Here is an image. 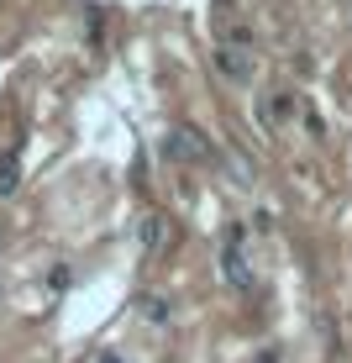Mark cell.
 <instances>
[{
	"label": "cell",
	"mask_w": 352,
	"mask_h": 363,
	"mask_svg": "<svg viewBox=\"0 0 352 363\" xmlns=\"http://www.w3.org/2000/svg\"><path fill=\"white\" fill-rule=\"evenodd\" d=\"M216 269H221V284H232V290H242V295L258 284L253 258H247V232H242V227H226L221 253H216Z\"/></svg>",
	"instance_id": "obj_2"
},
{
	"label": "cell",
	"mask_w": 352,
	"mask_h": 363,
	"mask_svg": "<svg viewBox=\"0 0 352 363\" xmlns=\"http://www.w3.org/2000/svg\"><path fill=\"white\" fill-rule=\"evenodd\" d=\"M295 116H300V95L295 90H263L258 95V127H263V137H279Z\"/></svg>",
	"instance_id": "obj_3"
},
{
	"label": "cell",
	"mask_w": 352,
	"mask_h": 363,
	"mask_svg": "<svg viewBox=\"0 0 352 363\" xmlns=\"http://www.w3.org/2000/svg\"><path fill=\"white\" fill-rule=\"evenodd\" d=\"M253 27L247 21H226L221 27V48H216V69H221V79H232V84H247L253 79V69H258V58H253Z\"/></svg>",
	"instance_id": "obj_1"
},
{
	"label": "cell",
	"mask_w": 352,
	"mask_h": 363,
	"mask_svg": "<svg viewBox=\"0 0 352 363\" xmlns=\"http://www.w3.org/2000/svg\"><path fill=\"white\" fill-rule=\"evenodd\" d=\"M95 363H121V353H100Z\"/></svg>",
	"instance_id": "obj_8"
},
{
	"label": "cell",
	"mask_w": 352,
	"mask_h": 363,
	"mask_svg": "<svg viewBox=\"0 0 352 363\" xmlns=\"http://www.w3.org/2000/svg\"><path fill=\"white\" fill-rule=\"evenodd\" d=\"M137 311H142L147 321H169V300H158V295H142V300H137Z\"/></svg>",
	"instance_id": "obj_7"
},
{
	"label": "cell",
	"mask_w": 352,
	"mask_h": 363,
	"mask_svg": "<svg viewBox=\"0 0 352 363\" xmlns=\"http://www.w3.org/2000/svg\"><path fill=\"white\" fill-rule=\"evenodd\" d=\"M16 184H21V153L6 147V153H0V200L16 195Z\"/></svg>",
	"instance_id": "obj_6"
},
{
	"label": "cell",
	"mask_w": 352,
	"mask_h": 363,
	"mask_svg": "<svg viewBox=\"0 0 352 363\" xmlns=\"http://www.w3.org/2000/svg\"><path fill=\"white\" fill-rule=\"evenodd\" d=\"M137 247H142L147 258H163L174 247V221L163 216V211H147V216L137 221Z\"/></svg>",
	"instance_id": "obj_5"
},
{
	"label": "cell",
	"mask_w": 352,
	"mask_h": 363,
	"mask_svg": "<svg viewBox=\"0 0 352 363\" xmlns=\"http://www.w3.org/2000/svg\"><path fill=\"white\" fill-rule=\"evenodd\" d=\"M163 153L174 158L179 169H195V164H210V143H205V132H195V127H179V132H169V143H163Z\"/></svg>",
	"instance_id": "obj_4"
}]
</instances>
